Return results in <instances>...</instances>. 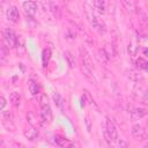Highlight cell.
<instances>
[{
  "mask_svg": "<svg viewBox=\"0 0 148 148\" xmlns=\"http://www.w3.org/2000/svg\"><path fill=\"white\" fill-rule=\"evenodd\" d=\"M133 96L135 99L140 101L142 104L148 105V90L140 83H136L135 87L133 88Z\"/></svg>",
  "mask_w": 148,
  "mask_h": 148,
  "instance_id": "cell-1",
  "label": "cell"
},
{
  "mask_svg": "<svg viewBox=\"0 0 148 148\" xmlns=\"http://www.w3.org/2000/svg\"><path fill=\"white\" fill-rule=\"evenodd\" d=\"M3 40L5 43L9 46V47H16V44H17V36L15 35V32L9 29V28H6L3 30Z\"/></svg>",
  "mask_w": 148,
  "mask_h": 148,
  "instance_id": "cell-2",
  "label": "cell"
},
{
  "mask_svg": "<svg viewBox=\"0 0 148 148\" xmlns=\"http://www.w3.org/2000/svg\"><path fill=\"white\" fill-rule=\"evenodd\" d=\"M89 20H90V23H91V25H92V28H94L95 30H97L99 34H104V32H105V30H106L105 24H104L97 16H95L94 14H91V15L89 16Z\"/></svg>",
  "mask_w": 148,
  "mask_h": 148,
  "instance_id": "cell-3",
  "label": "cell"
},
{
  "mask_svg": "<svg viewBox=\"0 0 148 148\" xmlns=\"http://www.w3.org/2000/svg\"><path fill=\"white\" fill-rule=\"evenodd\" d=\"M131 133H132V135H133L134 138H136L138 140H143V139L147 138V132H146V130H145L141 125H139V124H135V125L132 126Z\"/></svg>",
  "mask_w": 148,
  "mask_h": 148,
  "instance_id": "cell-4",
  "label": "cell"
},
{
  "mask_svg": "<svg viewBox=\"0 0 148 148\" xmlns=\"http://www.w3.org/2000/svg\"><path fill=\"white\" fill-rule=\"evenodd\" d=\"M40 120L42 123H51L52 120V111H51V108L49 104H44V105H40Z\"/></svg>",
  "mask_w": 148,
  "mask_h": 148,
  "instance_id": "cell-5",
  "label": "cell"
},
{
  "mask_svg": "<svg viewBox=\"0 0 148 148\" xmlns=\"http://www.w3.org/2000/svg\"><path fill=\"white\" fill-rule=\"evenodd\" d=\"M106 131H108L111 140H113V141H117L118 140V131H117V127H116L114 123L110 118H106Z\"/></svg>",
  "mask_w": 148,
  "mask_h": 148,
  "instance_id": "cell-6",
  "label": "cell"
},
{
  "mask_svg": "<svg viewBox=\"0 0 148 148\" xmlns=\"http://www.w3.org/2000/svg\"><path fill=\"white\" fill-rule=\"evenodd\" d=\"M147 113H148V111L146 109H143V108H135V109H133L130 112V119L132 121H135V120H139V119L143 118Z\"/></svg>",
  "mask_w": 148,
  "mask_h": 148,
  "instance_id": "cell-7",
  "label": "cell"
},
{
  "mask_svg": "<svg viewBox=\"0 0 148 148\" xmlns=\"http://www.w3.org/2000/svg\"><path fill=\"white\" fill-rule=\"evenodd\" d=\"M23 9L29 16H34L37 13V3L32 0H28L23 2Z\"/></svg>",
  "mask_w": 148,
  "mask_h": 148,
  "instance_id": "cell-8",
  "label": "cell"
},
{
  "mask_svg": "<svg viewBox=\"0 0 148 148\" xmlns=\"http://www.w3.org/2000/svg\"><path fill=\"white\" fill-rule=\"evenodd\" d=\"M79 52H80V57H81V60L84 65H87L89 68H92V61H91V57L90 54L88 53L87 49L84 46H80L79 49Z\"/></svg>",
  "mask_w": 148,
  "mask_h": 148,
  "instance_id": "cell-9",
  "label": "cell"
},
{
  "mask_svg": "<svg viewBox=\"0 0 148 148\" xmlns=\"http://www.w3.org/2000/svg\"><path fill=\"white\" fill-rule=\"evenodd\" d=\"M7 17H8V20H9V21H12V22L16 23V22L18 21V17H20L18 9H17L16 7H14V6L9 7V8L7 9Z\"/></svg>",
  "mask_w": 148,
  "mask_h": 148,
  "instance_id": "cell-10",
  "label": "cell"
},
{
  "mask_svg": "<svg viewBox=\"0 0 148 148\" xmlns=\"http://www.w3.org/2000/svg\"><path fill=\"white\" fill-rule=\"evenodd\" d=\"M81 72H82L83 76H84L87 80H89L91 83L96 84V80H95V77H94L92 74H91V68H89V67H88L87 65H84L83 62L81 64Z\"/></svg>",
  "mask_w": 148,
  "mask_h": 148,
  "instance_id": "cell-11",
  "label": "cell"
},
{
  "mask_svg": "<svg viewBox=\"0 0 148 148\" xmlns=\"http://www.w3.org/2000/svg\"><path fill=\"white\" fill-rule=\"evenodd\" d=\"M38 134H39L38 130H37L36 127H34V126H31L30 128H28V130L24 131V136H25L28 140H30V141L36 140V139L38 138Z\"/></svg>",
  "mask_w": 148,
  "mask_h": 148,
  "instance_id": "cell-12",
  "label": "cell"
},
{
  "mask_svg": "<svg viewBox=\"0 0 148 148\" xmlns=\"http://www.w3.org/2000/svg\"><path fill=\"white\" fill-rule=\"evenodd\" d=\"M126 76H127L131 81H133V82H140V81L143 80L142 74H140V73L136 72V71H132V69L126 71Z\"/></svg>",
  "mask_w": 148,
  "mask_h": 148,
  "instance_id": "cell-13",
  "label": "cell"
},
{
  "mask_svg": "<svg viewBox=\"0 0 148 148\" xmlns=\"http://www.w3.org/2000/svg\"><path fill=\"white\" fill-rule=\"evenodd\" d=\"M27 120H28L29 125H30V126H34V127L38 126V124L42 121V120H38V117H37V114H36L34 111L28 112V114H27Z\"/></svg>",
  "mask_w": 148,
  "mask_h": 148,
  "instance_id": "cell-14",
  "label": "cell"
},
{
  "mask_svg": "<svg viewBox=\"0 0 148 148\" xmlns=\"http://www.w3.org/2000/svg\"><path fill=\"white\" fill-rule=\"evenodd\" d=\"M50 10H51L52 15H53L57 20H59V18L61 17V9H60V7H59L57 3H54L53 1H50Z\"/></svg>",
  "mask_w": 148,
  "mask_h": 148,
  "instance_id": "cell-15",
  "label": "cell"
},
{
  "mask_svg": "<svg viewBox=\"0 0 148 148\" xmlns=\"http://www.w3.org/2000/svg\"><path fill=\"white\" fill-rule=\"evenodd\" d=\"M64 56H65V59H66V61H67V65H68L71 68L76 67V60H75V57H74L69 51H66V52L64 53Z\"/></svg>",
  "mask_w": 148,
  "mask_h": 148,
  "instance_id": "cell-16",
  "label": "cell"
},
{
  "mask_svg": "<svg viewBox=\"0 0 148 148\" xmlns=\"http://www.w3.org/2000/svg\"><path fill=\"white\" fill-rule=\"evenodd\" d=\"M54 141H56V145H58V146H60V147H72V146H73V143H72L71 141H68L67 139L61 138V136H59V135H56V136H54Z\"/></svg>",
  "mask_w": 148,
  "mask_h": 148,
  "instance_id": "cell-17",
  "label": "cell"
},
{
  "mask_svg": "<svg viewBox=\"0 0 148 148\" xmlns=\"http://www.w3.org/2000/svg\"><path fill=\"white\" fill-rule=\"evenodd\" d=\"M94 8L98 14H104V12H105V1L104 0H94Z\"/></svg>",
  "mask_w": 148,
  "mask_h": 148,
  "instance_id": "cell-18",
  "label": "cell"
},
{
  "mask_svg": "<svg viewBox=\"0 0 148 148\" xmlns=\"http://www.w3.org/2000/svg\"><path fill=\"white\" fill-rule=\"evenodd\" d=\"M28 88H29V91L32 94V95H37V94H39V86H38V83L36 82V81H34V80H29L28 81Z\"/></svg>",
  "mask_w": 148,
  "mask_h": 148,
  "instance_id": "cell-19",
  "label": "cell"
},
{
  "mask_svg": "<svg viewBox=\"0 0 148 148\" xmlns=\"http://www.w3.org/2000/svg\"><path fill=\"white\" fill-rule=\"evenodd\" d=\"M51 58V50L49 47L44 49L43 52H42V62H43V67H46L47 66V62Z\"/></svg>",
  "mask_w": 148,
  "mask_h": 148,
  "instance_id": "cell-20",
  "label": "cell"
},
{
  "mask_svg": "<svg viewBox=\"0 0 148 148\" xmlns=\"http://www.w3.org/2000/svg\"><path fill=\"white\" fill-rule=\"evenodd\" d=\"M103 53H104V56H105L106 59H110L111 57H113V56L116 54V52H114V50H113V46H112L111 44H106V45L104 46Z\"/></svg>",
  "mask_w": 148,
  "mask_h": 148,
  "instance_id": "cell-21",
  "label": "cell"
},
{
  "mask_svg": "<svg viewBox=\"0 0 148 148\" xmlns=\"http://www.w3.org/2000/svg\"><path fill=\"white\" fill-rule=\"evenodd\" d=\"M9 101H10V103H12L13 105L18 106V105H20V102H21V96H20V94L16 92V91L10 92V95H9Z\"/></svg>",
  "mask_w": 148,
  "mask_h": 148,
  "instance_id": "cell-22",
  "label": "cell"
},
{
  "mask_svg": "<svg viewBox=\"0 0 148 148\" xmlns=\"http://www.w3.org/2000/svg\"><path fill=\"white\" fill-rule=\"evenodd\" d=\"M120 2L123 3V6L125 7V9L127 12H134L135 6H134V1L133 0H120Z\"/></svg>",
  "mask_w": 148,
  "mask_h": 148,
  "instance_id": "cell-23",
  "label": "cell"
},
{
  "mask_svg": "<svg viewBox=\"0 0 148 148\" xmlns=\"http://www.w3.org/2000/svg\"><path fill=\"white\" fill-rule=\"evenodd\" d=\"M53 102L54 104L59 108V109H62V105H64V99L61 97V95L59 92H54L53 94Z\"/></svg>",
  "mask_w": 148,
  "mask_h": 148,
  "instance_id": "cell-24",
  "label": "cell"
},
{
  "mask_svg": "<svg viewBox=\"0 0 148 148\" xmlns=\"http://www.w3.org/2000/svg\"><path fill=\"white\" fill-rule=\"evenodd\" d=\"M65 38H66L67 40H69V42H73V40L75 39V31H74L73 29L68 28V29L66 30V32H65Z\"/></svg>",
  "mask_w": 148,
  "mask_h": 148,
  "instance_id": "cell-25",
  "label": "cell"
},
{
  "mask_svg": "<svg viewBox=\"0 0 148 148\" xmlns=\"http://www.w3.org/2000/svg\"><path fill=\"white\" fill-rule=\"evenodd\" d=\"M136 67H139L141 69H148V61L145 60L143 58H139V59H136Z\"/></svg>",
  "mask_w": 148,
  "mask_h": 148,
  "instance_id": "cell-26",
  "label": "cell"
},
{
  "mask_svg": "<svg viewBox=\"0 0 148 148\" xmlns=\"http://www.w3.org/2000/svg\"><path fill=\"white\" fill-rule=\"evenodd\" d=\"M1 53H0V57H1V60L2 61H5L6 59H7V57L9 56V51H8V49H7V46L5 45V44H2L1 45V51H0Z\"/></svg>",
  "mask_w": 148,
  "mask_h": 148,
  "instance_id": "cell-27",
  "label": "cell"
},
{
  "mask_svg": "<svg viewBox=\"0 0 148 148\" xmlns=\"http://www.w3.org/2000/svg\"><path fill=\"white\" fill-rule=\"evenodd\" d=\"M139 10H138V15H139V18H140V21L142 22V23H147L148 22V17H147V15L145 14V12L142 10V9H140V8H138Z\"/></svg>",
  "mask_w": 148,
  "mask_h": 148,
  "instance_id": "cell-28",
  "label": "cell"
},
{
  "mask_svg": "<svg viewBox=\"0 0 148 148\" xmlns=\"http://www.w3.org/2000/svg\"><path fill=\"white\" fill-rule=\"evenodd\" d=\"M2 119L5 121H12L13 120V114L10 111H2Z\"/></svg>",
  "mask_w": 148,
  "mask_h": 148,
  "instance_id": "cell-29",
  "label": "cell"
},
{
  "mask_svg": "<svg viewBox=\"0 0 148 148\" xmlns=\"http://www.w3.org/2000/svg\"><path fill=\"white\" fill-rule=\"evenodd\" d=\"M84 95H86V97H87V98H88V99H89V103H90V104H91V106H94V108H95V110H96V111H99V109H98V106H97V105H96V103H95V101H94V99H92V98H91V96H90V95H89V92H88V91H87V90H84Z\"/></svg>",
  "mask_w": 148,
  "mask_h": 148,
  "instance_id": "cell-30",
  "label": "cell"
},
{
  "mask_svg": "<svg viewBox=\"0 0 148 148\" xmlns=\"http://www.w3.org/2000/svg\"><path fill=\"white\" fill-rule=\"evenodd\" d=\"M136 51H138V46H135L133 43L128 44V53L131 56H135L136 54Z\"/></svg>",
  "mask_w": 148,
  "mask_h": 148,
  "instance_id": "cell-31",
  "label": "cell"
},
{
  "mask_svg": "<svg viewBox=\"0 0 148 148\" xmlns=\"http://www.w3.org/2000/svg\"><path fill=\"white\" fill-rule=\"evenodd\" d=\"M84 123H86V127H87V131H88V132H90V131H91V120H90V118H89V117H86V119H84Z\"/></svg>",
  "mask_w": 148,
  "mask_h": 148,
  "instance_id": "cell-32",
  "label": "cell"
},
{
  "mask_svg": "<svg viewBox=\"0 0 148 148\" xmlns=\"http://www.w3.org/2000/svg\"><path fill=\"white\" fill-rule=\"evenodd\" d=\"M44 104H49L47 103V96L46 95H42L40 96V105H44Z\"/></svg>",
  "mask_w": 148,
  "mask_h": 148,
  "instance_id": "cell-33",
  "label": "cell"
},
{
  "mask_svg": "<svg viewBox=\"0 0 148 148\" xmlns=\"http://www.w3.org/2000/svg\"><path fill=\"white\" fill-rule=\"evenodd\" d=\"M5 106H6V99H5L3 96H1V97H0V109L3 110Z\"/></svg>",
  "mask_w": 148,
  "mask_h": 148,
  "instance_id": "cell-34",
  "label": "cell"
},
{
  "mask_svg": "<svg viewBox=\"0 0 148 148\" xmlns=\"http://www.w3.org/2000/svg\"><path fill=\"white\" fill-rule=\"evenodd\" d=\"M117 146H118V147H127L128 143L125 142L124 140H119V141H117Z\"/></svg>",
  "mask_w": 148,
  "mask_h": 148,
  "instance_id": "cell-35",
  "label": "cell"
},
{
  "mask_svg": "<svg viewBox=\"0 0 148 148\" xmlns=\"http://www.w3.org/2000/svg\"><path fill=\"white\" fill-rule=\"evenodd\" d=\"M142 53H143L145 56H148V47H145V49L142 50Z\"/></svg>",
  "mask_w": 148,
  "mask_h": 148,
  "instance_id": "cell-36",
  "label": "cell"
},
{
  "mask_svg": "<svg viewBox=\"0 0 148 148\" xmlns=\"http://www.w3.org/2000/svg\"><path fill=\"white\" fill-rule=\"evenodd\" d=\"M145 147H147V148H148V142H147V143H145Z\"/></svg>",
  "mask_w": 148,
  "mask_h": 148,
  "instance_id": "cell-37",
  "label": "cell"
},
{
  "mask_svg": "<svg viewBox=\"0 0 148 148\" xmlns=\"http://www.w3.org/2000/svg\"><path fill=\"white\" fill-rule=\"evenodd\" d=\"M147 124H148V121H147Z\"/></svg>",
  "mask_w": 148,
  "mask_h": 148,
  "instance_id": "cell-38",
  "label": "cell"
}]
</instances>
